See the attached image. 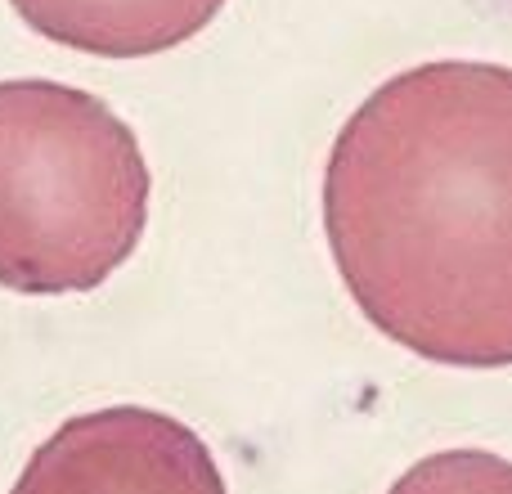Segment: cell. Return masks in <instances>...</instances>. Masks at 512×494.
Listing matches in <instances>:
<instances>
[{"label": "cell", "instance_id": "cell-2", "mask_svg": "<svg viewBox=\"0 0 512 494\" xmlns=\"http://www.w3.org/2000/svg\"><path fill=\"white\" fill-rule=\"evenodd\" d=\"M149 162L104 99L63 81H0V288L90 292L140 247Z\"/></svg>", "mask_w": 512, "mask_h": 494}, {"label": "cell", "instance_id": "cell-1", "mask_svg": "<svg viewBox=\"0 0 512 494\" xmlns=\"http://www.w3.org/2000/svg\"><path fill=\"white\" fill-rule=\"evenodd\" d=\"M324 234L382 337L454 369L512 364V68L382 81L337 131Z\"/></svg>", "mask_w": 512, "mask_h": 494}, {"label": "cell", "instance_id": "cell-3", "mask_svg": "<svg viewBox=\"0 0 512 494\" xmlns=\"http://www.w3.org/2000/svg\"><path fill=\"white\" fill-rule=\"evenodd\" d=\"M9 494H225V477L180 418L113 405L68 418Z\"/></svg>", "mask_w": 512, "mask_h": 494}, {"label": "cell", "instance_id": "cell-5", "mask_svg": "<svg viewBox=\"0 0 512 494\" xmlns=\"http://www.w3.org/2000/svg\"><path fill=\"white\" fill-rule=\"evenodd\" d=\"M387 494H512V463L490 450H441L400 472Z\"/></svg>", "mask_w": 512, "mask_h": 494}, {"label": "cell", "instance_id": "cell-4", "mask_svg": "<svg viewBox=\"0 0 512 494\" xmlns=\"http://www.w3.org/2000/svg\"><path fill=\"white\" fill-rule=\"evenodd\" d=\"M45 41L99 59H149L198 36L225 0H9Z\"/></svg>", "mask_w": 512, "mask_h": 494}]
</instances>
